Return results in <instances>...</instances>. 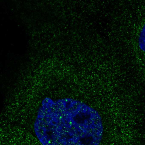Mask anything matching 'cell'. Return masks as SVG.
<instances>
[{
  "mask_svg": "<svg viewBox=\"0 0 145 145\" xmlns=\"http://www.w3.org/2000/svg\"><path fill=\"white\" fill-rule=\"evenodd\" d=\"M35 135L44 145H97L103 135L95 109L71 98H44L34 123Z\"/></svg>",
  "mask_w": 145,
  "mask_h": 145,
  "instance_id": "6da1fadb",
  "label": "cell"
},
{
  "mask_svg": "<svg viewBox=\"0 0 145 145\" xmlns=\"http://www.w3.org/2000/svg\"><path fill=\"white\" fill-rule=\"evenodd\" d=\"M138 44L140 49L145 52V24L142 27L139 35Z\"/></svg>",
  "mask_w": 145,
  "mask_h": 145,
  "instance_id": "7a4b0ae2",
  "label": "cell"
}]
</instances>
